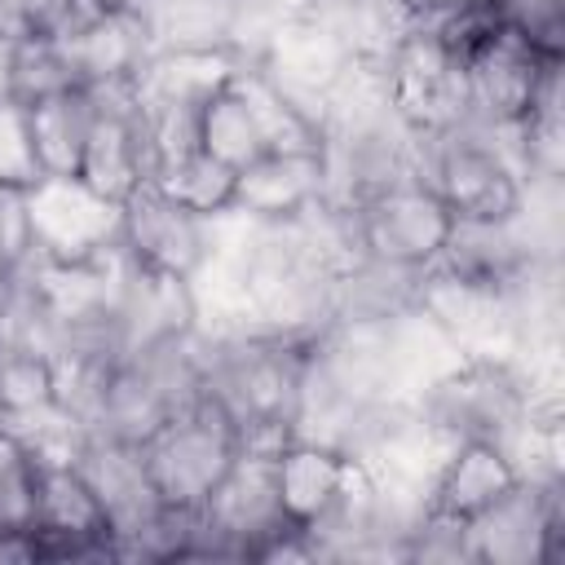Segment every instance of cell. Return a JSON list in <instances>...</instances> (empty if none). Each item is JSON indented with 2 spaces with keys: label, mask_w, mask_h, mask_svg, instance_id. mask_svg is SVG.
Instances as JSON below:
<instances>
[{
  "label": "cell",
  "mask_w": 565,
  "mask_h": 565,
  "mask_svg": "<svg viewBox=\"0 0 565 565\" xmlns=\"http://www.w3.org/2000/svg\"><path fill=\"white\" fill-rule=\"evenodd\" d=\"M26 225L40 260H93L119 243V203L102 199L79 177H40L26 185Z\"/></svg>",
  "instance_id": "277c9868"
},
{
  "label": "cell",
  "mask_w": 565,
  "mask_h": 565,
  "mask_svg": "<svg viewBox=\"0 0 565 565\" xmlns=\"http://www.w3.org/2000/svg\"><path fill=\"white\" fill-rule=\"evenodd\" d=\"M322 199V163L318 150H269L238 168L234 212L252 221H282Z\"/></svg>",
  "instance_id": "8fae6325"
},
{
  "label": "cell",
  "mask_w": 565,
  "mask_h": 565,
  "mask_svg": "<svg viewBox=\"0 0 565 565\" xmlns=\"http://www.w3.org/2000/svg\"><path fill=\"white\" fill-rule=\"evenodd\" d=\"M199 146H203L212 159L230 163L234 172L247 168L252 159L269 154L265 128H260V119H256V110H252V102H247L238 75H234L212 102H203V110H199Z\"/></svg>",
  "instance_id": "ac0fdd59"
},
{
  "label": "cell",
  "mask_w": 565,
  "mask_h": 565,
  "mask_svg": "<svg viewBox=\"0 0 565 565\" xmlns=\"http://www.w3.org/2000/svg\"><path fill=\"white\" fill-rule=\"evenodd\" d=\"M411 13H446V9H459V4H472V0H406Z\"/></svg>",
  "instance_id": "4316f807"
},
{
  "label": "cell",
  "mask_w": 565,
  "mask_h": 565,
  "mask_svg": "<svg viewBox=\"0 0 565 565\" xmlns=\"http://www.w3.org/2000/svg\"><path fill=\"white\" fill-rule=\"evenodd\" d=\"M71 463L88 481V490H93V499H97V508L110 525V539H124V534L141 530L163 508V499L150 481L146 455L132 441L102 437V433H79V441L71 450Z\"/></svg>",
  "instance_id": "ba28073f"
},
{
  "label": "cell",
  "mask_w": 565,
  "mask_h": 565,
  "mask_svg": "<svg viewBox=\"0 0 565 565\" xmlns=\"http://www.w3.org/2000/svg\"><path fill=\"white\" fill-rule=\"evenodd\" d=\"M437 269L468 278L477 287L512 296L525 278H534L543 265H561V247L543 243L521 212L508 216H455L450 238L441 256L433 260Z\"/></svg>",
  "instance_id": "3957f363"
},
{
  "label": "cell",
  "mask_w": 565,
  "mask_h": 565,
  "mask_svg": "<svg viewBox=\"0 0 565 565\" xmlns=\"http://www.w3.org/2000/svg\"><path fill=\"white\" fill-rule=\"evenodd\" d=\"M141 22L154 49H230L238 0H146Z\"/></svg>",
  "instance_id": "e0dca14e"
},
{
  "label": "cell",
  "mask_w": 565,
  "mask_h": 565,
  "mask_svg": "<svg viewBox=\"0 0 565 565\" xmlns=\"http://www.w3.org/2000/svg\"><path fill=\"white\" fill-rule=\"evenodd\" d=\"M203 512L238 543L243 561H265V552L278 539L300 530V521H291L278 499L274 455H260V450H238V459L230 463L221 486L207 494Z\"/></svg>",
  "instance_id": "52a82bcc"
},
{
  "label": "cell",
  "mask_w": 565,
  "mask_h": 565,
  "mask_svg": "<svg viewBox=\"0 0 565 565\" xmlns=\"http://www.w3.org/2000/svg\"><path fill=\"white\" fill-rule=\"evenodd\" d=\"M93 0H13V22L18 35H49L62 40L71 35L84 18H93Z\"/></svg>",
  "instance_id": "484cf974"
},
{
  "label": "cell",
  "mask_w": 565,
  "mask_h": 565,
  "mask_svg": "<svg viewBox=\"0 0 565 565\" xmlns=\"http://www.w3.org/2000/svg\"><path fill=\"white\" fill-rule=\"evenodd\" d=\"M216 216H203L172 194H163L154 181L137 185L119 203V243L132 260L172 274V278H194L212 252Z\"/></svg>",
  "instance_id": "5b68a950"
},
{
  "label": "cell",
  "mask_w": 565,
  "mask_h": 565,
  "mask_svg": "<svg viewBox=\"0 0 565 565\" xmlns=\"http://www.w3.org/2000/svg\"><path fill=\"white\" fill-rule=\"evenodd\" d=\"M552 57L534 53L512 26H503L468 66H463V97L468 115L486 124H516L530 110L539 75Z\"/></svg>",
  "instance_id": "9c48e42d"
},
{
  "label": "cell",
  "mask_w": 565,
  "mask_h": 565,
  "mask_svg": "<svg viewBox=\"0 0 565 565\" xmlns=\"http://www.w3.org/2000/svg\"><path fill=\"white\" fill-rule=\"evenodd\" d=\"M62 88H75L71 62L62 53V40L49 35H13V53H9V102L18 106H35Z\"/></svg>",
  "instance_id": "ffe728a7"
},
{
  "label": "cell",
  "mask_w": 565,
  "mask_h": 565,
  "mask_svg": "<svg viewBox=\"0 0 565 565\" xmlns=\"http://www.w3.org/2000/svg\"><path fill=\"white\" fill-rule=\"evenodd\" d=\"M503 22L543 57H565V0H494Z\"/></svg>",
  "instance_id": "cb8c5ba5"
},
{
  "label": "cell",
  "mask_w": 565,
  "mask_h": 565,
  "mask_svg": "<svg viewBox=\"0 0 565 565\" xmlns=\"http://www.w3.org/2000/svg\"><path fill=\"white\" fill-rule=\"evenodd\" d=\"M238 71L243 62L230 49H154L137 71V93L141 102L203 110V102H212Z\"/></svg>",
  "instance_id": "4fadbf2b"
},
{
  "label": "cell",
  "mask_w": 565,
  "mask_h": 565,
  "mask_svg": "<svg viewBox=\"0 0 565 565\" xmlns=\"http://www.w3.org/2000/svg\"><path fill=\"white\" fill-rule=\"evenodd\" d=\"M150 181L163 194H172L177 203H185V207H194L203 216H221V212L234 207V181H238V172L230 163L212 159L203 146H194V150H181V154L163 159Z\"/></svg>",
  "instance_id": "d6986e66"
},
{
  "label": "cell",
  "mask_w": 565,
  "mask_h": 565,
  "mask_svg": "<svg viewBox=\"0 0 565 565\" xmlns=\"http://www.w3.org/2000/svg\"><path fill=\"white\" fill-rule=\"evenodd\" d=\"M358 212V243L366 256L402 260V265H433L450 238L455 212L419 181L388 185L384 194L353 207Z\"/></svg>",
  "instance_id": "8992f818"
},
{
  "label": "cell",
  "mask_w": 565,
  "mask_h": 565,
  "mask_svg": "<svg viewBox=\"0 0 565 565\" xmlns=\"http://www.w3.org/2000/svg\"><path fill=\"white\" fill-rule=\"evenodd\" d=\"M26 124H31V146H35L40 177H79L88 137L97 128L93 93L84 84L62 88V93L26 106Z\"/></svg>",
  "instance_id": "5bb4252c"
},
{
  "label": "cell",
  "mask_w": 565,
  "mask_h": 565,
  "mask_svg": "<svg viewBox=\"0 0 565 565\" xmlns=\"http://www.w3.org/2000/svg\"><path fill=\"white\" fill-rule=\"evenodd\" d=\"M53 406V362L26 349H0V415L4 424Z\"/></svg>",
  "instance_id": "7402d4cb"
},
{
  "label": "cell",
  "mask_w": 565,
  "mask_h": 565,
  "mask_svg": "<svg viewBox=\"0 0 565 565\" xmlns=\"http://www.w3.org/2000/svg\"><path fill=\"white\" fill-rule=\"evenodd\" d=\"M238 450L243 446H238L234 428L207 402L172 415L141 446L159 499L163 503H177V508H203L207 494L230 472V463L238 459Z\"/></svg>",
  "instance_id": "7a4b0ae2"
},
{
  "label": "cell",
  "mask_w": 565,
  "mask_h": 565,
  "mask_svg": "<svg viewBox=\"0 0 565 565\" xmlns=\"http://www.w3.org/2000/svg\"><path fill=\"white\" fill-rule=\"evenodd\" d=\"M40 450L9 424H0V534H26L35 516Z\"/></svg>",
  "instance_id": "44dd1931"
},
{
  "label": "cell",
  "mask_w": 565,
  "mask_h": 565,
  "mask_svg": "<svg viewBox=\"0 0 565 565\" xmlns=\"http://www.w3.org/2000/svg\"><path fill=\"white\" fill-rule=\"evenodd\" d=\"M9 53H13V35L0 31V97L9 93Z\"/></svg>",
  "instance_id": "83f0119b"
},
{
  "label": "cell",
  "mask_w": 565,
  "mask_h": 565,
  "mask_svg": "<svg viewBox=\"0 0 565 565\" xmlns=\"http://www.w3.org/2000/svg\"><path fill=\"white\" fill-rule=\"evenodd\" d=\"M406 561H415V565H477L468 521L428 508L415 521V530L406 534Z\"/></svg>",
  "instance_id": "603a6c76"
},
{
  "label": "cell",
  "mask_w": 565,
  "mask_h": 565,
  "mask_svg": "<svg viewBox=\"0 0 565 565\" xmlns=\"http://www.w3.org/2000/svg\"><path fill=\"white\" fill-rule=\"evenodd\" d=\"M31 181H40V163L31 146L26 106L0 97V185H31Z\"/></svg>",
  "instance_id": "d4e9b609"
},
{
  "label": "cell",
  "mask_w": 565,
  "mask_h": 565,
  "mask_svg": "<svg viewBox=\"0 0 565 565\" xmlns=\"http://www.w3.org/2000/svg\"><path fill=\"white\" fill-rule=\"evenodd\" d=\"M353 463L322 446V441H305V437H291L282 450H274V481H278V499L287 508L291 521L309 525L318 521L344 490Z\"/></svg>",
  "instance_id": "9a60e30c"
},
{
  "label": "cell",
  "mask_w": 565,
  "mask_h": 565,
  "mask_svg": "<svg viewBox=\"0 0 565 565\" xmlns=\"http://www.w3.org/2000/svg\"><path fill=\"white\" fill-rule=\"evenodd\" d=\"M516 486V468L508 450L486 446V441H459L441 459L433 477V508L459 521H472L481 508H490L503 490Z\"/></svg>",
  "instance_id": "2e32d148"
},
{
  "label": "cell",
  "mask_w": 565,
  "mask_h": 565,
  "mask_svg": "<svg viewBox=\"0 0 565 565\" xmlns=\"http://www.w3.org/2000/svg\"><path fill=\"white\" fill-rule=\"evenodd\" d=\"M477 565H565V481H521L468 521Z\"/></svg>",
  "instance_id": "6da1fadb"
},
{
  "label": "cell",
  "mask_w": 565,
  "mask_h": 565,
  "mask_svg": "<svg viewBox=\"0 0 565 565\" xmlns=\"http://www.w3.org/2000/svg\"><path fill=\"white\" fill-rule=\"evenodd\" d=\"M62 53L71 62L75 84H115L137 79L154 44L141 13H93L71 35H62Z\"/></svg>",
  "instance_id": "7c38bea8"
},
{
  "label": "cell",
  "mask_w": 565,
  "mask_h": 565,
  "mask_svg": "<svg viewBox=\"0 0 565 565\" xmlns=\"http://www.w3.org/2000/svg\"><path fill=\"white\" fill-rule=\"evenodd\" d=\"M428 265H402L384 256H353L331 274V327L384 322L419 305Z\"/></svg>",
  "instance_id": "30bf717a"
}]
</instances>
